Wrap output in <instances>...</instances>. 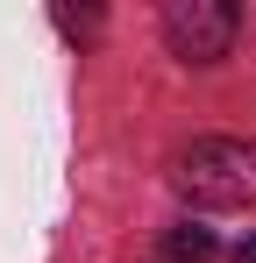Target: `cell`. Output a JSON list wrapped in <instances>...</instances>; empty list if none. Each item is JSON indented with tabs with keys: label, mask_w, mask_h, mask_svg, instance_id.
<instances>
[{
	"label": "cell",
	"mask_w": 256,
	"mask_h": 263,
	"mask_svg": "<svg viewBox=\"0 0 256 263\" xmlns=\"http://www.w3.org/2000/svg\"><path fill=\"white\" fill-rule=\"evenodd\" d=\"M171 185L192 199V206H249L256 199V149L235 135H199L178 149Z\"/></svg>",
	"instance_id": "6da1fadb"
},
{
	"label": "cell",
	"mask_w": 256,
	"mask_h": 263,
	"mask_svg": "<svg viewBox=\"0 0 256 263\" xmlns=\"http://www.w3.org/2000/svg\"><path fill=\"white\" fill-rule=\"evenodd\" d=\"M235 29H242L235 0H171L164 7V36L185 64H221L235 50Z\"/></svg>",
	"instance_id": "7a4b0ae2"
},
{
	"label": "cell",
	"mask_w": 256,
	"mask_h": 263,
	"mask_svg": "<svg viewBox=\"0 0 256 263\" xmlns=\"http://www.w3.org/2000/svg\"><path fill=\"white\" fill-rule=\"evenodd\" d=\"M213 228H199V220H185V228H171V242H164V263H213Z\"/></svg>",
	"instance_id": "3957f363"
},
{
	"label": "cell",
	"mask_w": 256,
	"mask_h": 263,
	"mask_svg": "<svg viewBox=\"0 0 256 263\" xmlns=\"http://www.w3.org/2000/svg\"><path fill=\"white\" fill-rule=\"evenodd\" d=\"M57 29H64V36H93L100 14H71V7H57Z\"/></svg>",
	"instance_id": "277c9868"
},
{
	"label": "cell",
	"mask_w": 256,
	"mask_h": 263,
	"mask_svg": "<svg viewBox=\"0 0 256 263\" xmlns=\"http://www.w3.org/2000/svg\"><path fill=\"white\" fill-rule=\"evenodd\" d=\"M228 263H256V235H249V242H235V249H228Z\"/></svg>",
	"instance_id": "5b68a950"
}]
</instances>
